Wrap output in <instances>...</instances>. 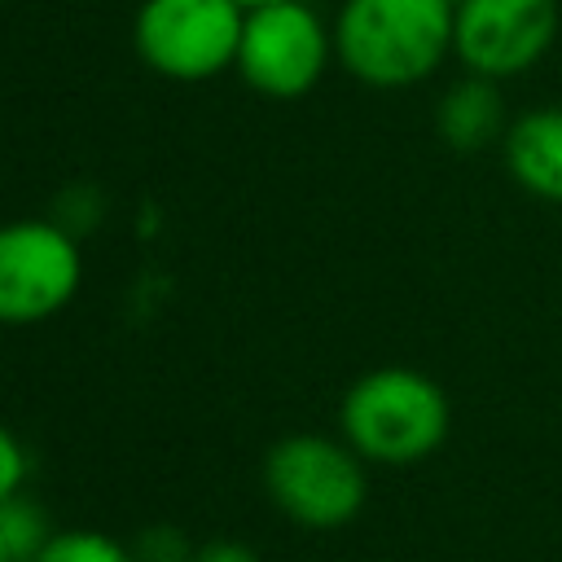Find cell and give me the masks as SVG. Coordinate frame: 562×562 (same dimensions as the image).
<instances>
[{
	"instance_id": "3",
	"label": "cell",
	"mask_w": 562,
	"mask_h": 562,
	"mask_svg": "<svg viewBox=\"0 0 562 562\" xmlns=\"http://www.w3.org/2000/svg\"><path fill=\"white\" fill-rule=\"evenodd\" d=\"M263 492L294 527L338 531L369 501V461L342 435L294 430L263 452Z\"/></svg>"
},
{
	"instance_id": "13",
	"label": "cell",
	"mask_w": 562,
	"mask_h": 562,
	"mask_svg": "<svg viewBox=\"0 0 562 562\" xmlns=\"http://www.w3.org/2000/svg\"><path fill=\"white\" fill-rule=\"evenodd\" d=\"M26 470H31V461H26L22 439L0 422V505H4V501H13V496L22 492Z\"/></svg>"
},
{
	"instance_id": "6",
	"label": "cell",
	"mask_w": 562,
	"mask_h": 562,
	"mask_svg": "<svg viewBox=\"0 0 562 562\" xmlns=\"http://www.w3.org/2000/svg\"><path fill=\"white\" fill-rule=\"evenodd\" d=\"M83 281L79 233L61 220H4L0 224V325H40L57 316Z\"/></svg>"
},
{
	"instance_id": "12",
	"label": "cell",
	"mask_w": 562,
	"mask_h": 562,
	"mask_svg": "<svg viewBox=\"0 0 562 562\" xmlns=\"http://www.w3.org/2000/svg\"><path fill=\"white\" fill-rule=\"evenodd\" d=\"M136 562H189L198 544H189V536L171 522H154L145 531H136V540H127Z\"/></svg>"
},
{
	"instance_id": "4",
	"label": "cell",
	"mask_w": 562,
	"mask_h": 562,
	"mask_svg": "<svg viewBox=\"0 0 562 562\" xmlns=\"http://www.w3.org/2000/svg\"><path fill=\"white\" fill-rule=\"evenodd\" d=\"M329 61L334 22H325L307 0H272L246 9L233 70L250 92L268 101H299L325 79Z\"/></svg>"
},
{
	"instance_id": "2",
	"label": "cell",
	"mask_w": 562,
	"mask_h": 562,
	"mask_svg": "<svg viewBox=\"0 0 562 562\" xmlns=\"http://www.w3.org/2000/svg\"><path fill=\"white\" fill-rule=\"evenodd\" d=\"M452 430L448 391L413 364H378L338 400V435L369 465H417Z\"/></svg>"
},
{
	"instance_id": "14",
	"label": "cell",
	"mask_w": 562,
	"mask_h": 562,
	"mask_svg": "<svg viewBox=\"0 0 562 562\" xmlns=\"http://www.w3.org/2000/svg\"><path fill=\"white\" fill-rule=\"evenodd\" d=\"M189 562H263V558H259L250 544L220 536V540H202V544L193 549V558H189Z\"/></svg>"
},
{
	"instance_id": "15",
	"label": "cell",
	"mask_w": 562,
	"mask_h": 562,
	"mask_svg": "<svg viewBox=\"0 0 562 562\" xmlns=\"http://www.w3.org/2000/svg\"><path fill=\"white\" fill-rule=\"evenodd\" d=\"M0 562H13V553H9V544H4V531H0Z\"/></svg>"
},
{
	"instance_id": "1",
	"label": "cell",
	"mask_w": 562,
	"mask_h": 562,
	"mask_svg": "<svg viewBox=\"0 0 562 562\" xmlns=\"http://www.w3.org/2000/svg\"><path fill=\"white\" fill-rule=\"evenodd\" d=\"M452 0H342L334 61L378 92L417 88L452 57Z\"/></svg>"
},
{
	"instance_id": "16",
	"label": "cell",
	"mask_w": 562,
	"mask_h": 562,
	"mask_svg": "<svg viewBox=\"0 0 562 562\" xmlns=\"http://www.w3.org/2000/svg\"><path fill=\"white\" fill-rule=\"evenodd\" d=\"M241 9H255V4H272V0H237Z\"/></svg>"
},
{
	"instance_id": "8",
	"label": "cell",
	"mask_w": 562,
	"mask_h": 562,
	"mask_svg": "<svg viewBox=\"0 0 562 562\" xmlns=\"http://www.w3.org/2000/svg\"><path fill=\"white\" fill-rule=\"evenodd\" d=\"M501 162L522 193L562 206V105L518 110L501 136Z\"/></svg>"
},
{
	"instance_id": "7",
	"label": "cell",
	"mask_w": 562,
	"mask_h": 562,
	"mask_svg": "<svg viewBox=\"0 0 562 562\" xmlns=\"http://www.w3.org/2000/svg\"><path fill=\"white\" fill-rule=\"evenodd\" d=\"M558 26V0H461L452 22V57L470 75L509 83L553 53Z\"/></svg>"
},
{
	"instance_id": "9",
	"label": "cell",
	"mask_w": 562,
	"mask_h": 562,
	"mask_svg": "<svg viewBox=\"0 0 562 562\" xmlns=\"http://www.w3.org/2000/svg\"><path fill=\"white\" fill-rule=\"evenodd\" d=\"M509 119L514 114H509L505 88L496 79H483L470 70L461 79H452L435 101V132L457 154H479L487 145H501Z\"/></svg>"
},
{
	"instance_id": "11",
	"label": "cell",
	"mask_w": 562,
	"mask_h": 562,
	"mask_svg": "<svg viewBox=\"0 0 562 562\" xmlns=\"http://www.w3.org/2000/svg\"><path fill=\"white\" fill-rule=\"evenodd\" d=\"M0 531H4V544H9L13 562H31L57 527H48L44 509H40L31 496H22V492H18L13 501H4V505H0Z\"/></svg>"
},
{
	"instance_id": "17",
	"label": "cell",
	"mask_w": 562,
	"mask_h": 562,
	"mask_svg": "<svg viewBox=\"0 0 562 562\" xmlns=\"http://www.w3.org/2000/svg\"><path fill=\"white\" fill-rule=\"evenodd\" d=\"M452 4H461V0H452Z\"/></svg>"
},
{
	"instance_id": "10",
	"label": "cell",
	"mask_w": 562,
	"mask_h": 562,
	"mask_svg": "<svg viewBox=\"0 0 562 562\" xmlns=\"http://www.w3.org/2000/svg\"><path fill=\"white\" fill-rule=\"evenodd\" d=\"M31 562H136V553L127 540L105 536L97 527H66L53 531Z\"/></svg>"
},
{
	"instance_id": "5",
	"label": "cell",
	"mask_w": 562,
	"mask_h": 562,
	"mask_svg": "<svg viewBox=\"0 0 562 562\" xmlns=\"http://www.w3.org/2000/svg\"><path fill=\"white\" fill-rule=\"evenodd\" d=\"M246 9L237 0H140L132 18L136 57L176 83H202L237 61Z\"/></svg>"
}]
</instances>
